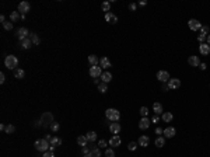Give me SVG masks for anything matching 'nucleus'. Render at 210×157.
<instances>
[{
	"mask_svg": "<svg viewBox=\"0 0 210 157\" xmlns=\"http://www.w3.org/2000/svg\"><path fill=\"white\" fill-rule=\"evenodd\" d=\"M129 10L130 11H134V10H136V4H134V3H130L129 4Z\"/></svg>",
	"mask_w": 210,
	"mask_h": 157,
	"instance_id": "nucleus-49",
	"label": "nucleus"
},
{
	"mask_svg": "<svg viewBox=\"0 0 210 157\" xmlns=\"http://www.w3.org/2000/svg\"><path fill=\"white\" fill-rule=\"evenodd\" d=\"M209 88H210V86H209Z\"/></svg>",
	"mask_w": 210,
	"mask_h": 157,
	"instance_id": "nucleus-57",
	"label": "nucleus"
},
{
	"mask_svg": "<svg viewBox=\"0 0 210 157\" xmlns=\"http://www.w3.org/2000/svg\"><path fill=\"white\" fill-rule=\"evenodd\" d=\"M200 32L205 35H209L210 34V28L207 27V25H202V28H200Z\"/></svg>",
	"mask_w": 210,
	"mask_h": 157,
	"instance_id": "nucleus-40",
	"label": "nucleus"
},
{
	"mask_svg": "<svg viewBox=\"0 0 210 157\" xmlns=\"http://www.w3.org/2000/svg\"><path fill=\"white\" fill-rule=\"evenodd\" d=\"M3 27H4L6 31H11L13 30V23L11 21H6V23H3Z\"/></svg>",
	"mask_w": 210,
	"mask_h": 157,
	"instance_id": "nucleus-36",
	"label": "nucleus"
},
{
	"mask_svg": "<svg viewBox=\"0 0 210 157\" xmlns=\"http://www.w3.org/2000/svg\"><path fill=\"white\" fill-rule=\"evenodd\" d=\"M137 146H139V143H136V142H130L129 144H128V149H129L130 152H133V150L137 149Z\"/></svg>",
	"mask_w": 210,
	"mask_h": 157,
	"instance_id": "nucleus-37",
	"label": "nucleus"
},
{
	"mask_svg": "<svg viewBox=\"0 0 210 157\" xmlns=\"http://www.w3.org/2000/svg\"><path fill=\"white\" fill-rule=\"evenodd\" d=\"M18 18H20V13H18V11H13V13L10 14V21H11V23H16Z\"/></svg>",
	"mask_w": 210,
	"mask_h": 157,
	"instance_id": "nucleus-34",
	"label": "nucleus"
},
{
	"mask_svg": "<svg viewBox=\"0 0 210 157\" xmlns=\"http://www.w3.org/2000/svg\"><path fill=\"white\" fill-rule=\"evenodd\" d=\"M90 152H91V150H90L87 146H85V147H81V153H83V154H90Z\"/></svg>",
	"mask_w": 210,
	"mask_h": 157,
	"instance_id": "nucleus-46",
	"label": "nucleus"
},
{
	"mask_svg": "<svg viewBox=\"0 0 210 157\" xmlns=\"http://www.w3.org/2000/svg\"><path fill=\"white\" fill-rule=\"evenodd\" d=\"M164 138L165 139H172L175 135H177V131H175V128H172V126H168V128H165L164 129Z\"/></svg>",
	"mask_w": 210,
	"mask_h": 157,
	"instance_id": "nucleus-10",
	"label": "nucleus"
},
{
	"mask_svg": "<svg viewBox=\"0 0 210 157\" xmlns=\"http://www.w3.org/2000/svg\"><path fill=\"white\" fill-rule=\"evenodd\" d=\"M91 157H101V152L98 147H91V152H90Z\"/></svg>",
	"mask_w": 210,
	"mask_h": 157,
	"instance_id": "nucleus-32",
	"label": "nucleus"
},
{
	"mask_svg": "<svg viewBox=\"0 0 210 157\" xmlns=\"http://www.w3.org/2000/svg\"><path fill=\"white\" fill-rule=\"evenodd\" d=\"M4 131H6V133H14V132H16V126H14V125H11V123H9V125L6 126V129H4Z\"/></svg>",
	"mask_w": 210,
	"mask_h": 157,
	"instance_id": "nucleus-35",
	"label": "nucleus"
},
{
	"mask_svg": "<svg viewBox=\"0 0 210 157\" xmlns=\"http://www.w3.org/2000/svg\"><path fill=\"white\" fill-rule=\"evenodd\" d=\"M30 31L25 28V27H21V28H18L17 30V36H18V39H20V42L21 41H24V39H27L28 36H30Z\"/></svg>",
	"mask_w": 210,
	"mask_h": 157,
	"instance_id": "nucleus-8",
	"label": "nucleus"
},
{
	"mask_svg": "<svg viewBox=\"0 0 210 157\" xmlns=\"http://www.w3.org/2000/svg\"><path fill=\"white\" fill-rule=\"evenodd\" d=\"M45 139H46V140H50V139H52V136H50V135H46V136H45Z\"/></svg>",
	"mask_w": 210,
	"mask_h": 157,
	"instance_id": "nucleus-54",
	"label": "nucleus"
},
{
	"mask_svg": "<svg viewBox=\"0 0 210 157\" xmlns=\"http://www.w3.org/2000/svg\"><path fill=\"white\" fill-rule=\"evenodd\" d=\"M4 81H6V74L4 73H0V83L3 84Z\"/></svg>",
	"mask_w": 210,
	"mask_h": 157,
	"instance_id": "nucleus-48",
	"label": "nucleus"
},
{
	"mask_svg": "<svg viewBox=\"0 0 210 157\" xmlns=\"http://www.w3.org/2000/svg\"><path fill=\"white\" fill-rule=\"evenodd\" d=\"M88 62H90L91 66H97L98 63H99V59H98L97 55H90L88 56Z\"/></svg>",
	"mask_w": 210,
	"mask_h": 157,
	"instance_id": "nucleus-25",
	"label": "nucleus"
},
{
	"mask_svg": "<svg viewBox=\"0 0 210 157\" xmlns=\"http://www.w3.org/2000/svg\"><path fill=\"white\" fill-rule=\"evenodd\" d=\"M30 10H31V4H30L28 1H21V3L18 4V13H20L21 16H25Z\"/></svg>",
	"mask_w": 210,
	"mask_h": 157,
	"instance_id": "nucleus-6",
	"label": "nucleus"
},
{
	"mask_svg": "<svg viewBox=\"0 0 210 157\" xmlns=\"http://www.w3.org/2000/svg\"><path fill=\"white\" fill-rule=\"evenodd\" d=\"M199 68H200V70H206L207 69V65H206V63H200Z\"/></svg>",
	"mask_w": 210,
	"mask_h": 157,
	"instance_id": "nucleus-50",
	"label": "nucleus"
},
{
	"mask_svg": "<svg viewBox=\"0 0 210 157\" xmlns=\"http://www.w3.org/2000/svg\"><path fill=\"white\" fill-rule=\"evenodd\" d=\"M84 157H91V154H84Z\"/></svg>",
	"mask_w": 210,
	"mask_h": 157,
	"instance_id": "nucleus-56",
	"label": "nucleus"
},
{
	"mask_svg": "<svg viewBox=\"0 0 210 157\" xmlns=\"http://www.w3.org/2000/svg\"><path fill=\"white\" fill-rule=\"evenodd\" d=\"M4 66L7 68V69H17V66H18V59H17V56L14 55H9V56H6V59H4Z\"/></svg>",
	"mask_w": 210,
	"mask_h": 157,
	"instance_id": "nucleus-4",
	"label": "nucleus"
},
{
	"mask_svg": "<svg viewBox=\"0 0 210 157\" xmlns=\"http://www.w3.org/2000/svg\"><path fill=\"white\" fill-rule=\"evenodd\" d=\"M146 4H147V1H146V0H142V1H139V6H142V7H143V6H146Z\"/></svg>",
	"mask_w": 210,
	"mask_h": 157,
	"instance_id": "nucleus-52",
	"label": "nucleus"
},
{
	"mask_svg": "<svg viewBox=\"0 0 210 157\" xmlns=\"http://www.w3.org/2000/svg\"><path fill=\"white\" fill-rule=\"evenodd\" d=\"M88 73H90V76L91 77H94V79H98V77H101V74H102V68L101 66H91L90 70H88Z\"/></svg>",
	"mask_w": 210,
	"mask_h": 157,
	"instance_id": "nucleus-7",
	"label": "nucleus"
},
{
	"mask_svg": "<svg viewBox=\"0 0 210 157\" xmlns=\"http://www.w3.org/2000/svg\"><path fill=\"white\" fill-rule=\"evenodd\" d=\"M188 27H189V30H192V31H200L202 23H200L199 20H196V18H191V20L188 21Z\"/></svg>",
	"mask_w": 210,
	"mask_h": 157,
	"instance_id": "nucleus-5",
	"label": "nucleus"
},
{
	"mask_svg": "<svg viewBox=\"0 0 210 157\" xmlns=\"http://www.w3.org/2000/svg\"><path fill=\"white\" fill-rule=\"evenodd\" d=\"M121 123L119 122H112L109 123V131H111V133L112 135H118V133H121Z\"/></svg>",
	"mask_w": 210,
	"mask_h": 157,
	"instance_id": "nucleus-13",
	"label": "nucleus"
},
{
	"mask_svg": "<svg viewBox=\"0 0 210 157\" xmlns=\"http://www.w3.org/2000/svg\"><path fill=\"white\" fill-rule=\"evenodd\" d=\"M199 52L202 53L203 56H207L210 53V45L207 42H203V44H200L199 45Z\"/></svg>",
	"mask_w": 210,
	"mask_h": 157,
	"instance_id": "nucleus-11",
	"label": "nucleus"
},
{
	"mask_svg": "<svg viewBox=\"0 0 210 157\" xmlns=\"http://www.w3.org/2000/svg\"><path fill=\"white\" fill-rule=\"evenodd\" d=\"M137 143H139V146H142V147H147L148 144H150V138L147 136V135H142L139 140H137Z\"/></svg>",
	"mask_w": 210,
	"mask_h": 157,
	"instance_id": "nucleus-18",
	"label": "nucleus"
},
{
	"mask_svg": "<svg viewBox=\"0 0 210 157\" xmlns=\"http://www.w3.org/2000/svg\"><path fill=\"white\" fill-rule=\"evenodd\" d=\"M99 66H101L102 69H108V68H111V62H109V59H108V58H101V59H99Z\"/></svg>",
	"mask_w": 210,
	"mask_h": 157,
	"instance_id": "nucleus-22",
	"label": "nucleus"
},
{
	"mask_svg": "<svg viewBox=\"0 0 210 157\" xmlns=\"http://www.w3.org/2000/svg\"><path fill=\"white\" fill-rule=\"evenodd\" d=\"M139 112H140L142 118H143V117H147V115H148V108H147V107H142Z\"/></svg>",
	"mask_w": 210,
	"mask_h": 157,
	"instance_id": "nucleus-38",
	"label": "nucleus"
},
{
	"mask_svg": "<svg viewBox=\"0 0 210 157\" xmlns=\"http://www.w3.org/2000/svg\"><path fill=\"white\" fill-rule=\"evenodd\" d=\"M101 7H102V10H104L105 13H109V11H111V3H109V1H104V3L101 4Z\"/></svg>",
	"mask_w": 210,
	"mask_h": 157,
	"instance_id": "nucleus-33",
	"label": "nucleus"
},
{
	"mask_svg": "<svg viewBox=\"0 0 210 157\" xmlns=\"http://www.w3.org/2000/svg\"><path fill=\"white\" fill-rule=\"evenodd\" d=\"M49 143H50V149H49V150H55L56 146H60V144H62V139L58 138V136H53L52 139L49 140Z\"/></svg>",
	"mask_w": 210,
	"mask_h": 157,
	"instance_id": "nucleus-19",
	"label": "nucleus"
},
{
	"mask_svg": "<svg viewBox=\"0 0 210 157\" xmlns=\"http://www.w3.org/2000/svg\"><path fill=\"white\" fill-rule=\"evenodd\" d=\"M121 143H122V139H121V136H118V135H113L112 138L109 139V146H112V147L121 146Z\"/></svg>",
	"mask_w": 210,
	"mask_h": 157,
	"instance_id": "nucleus-17",
	"label": "nucleus"
},
{
	"mask_svg": "<svg viewBox=\"0 0 210 157\" xmlns=\"http://www.w3.org/2000/svg\"><path fill=\"white\" fill-rule=\"evenodd\" d=\"M161 119L164 121V122H171L172 119H174V117H172V114L171 112H162V115H161Z\"/></svg>",
	"mask_w": 210,
	"mask_h": 157,
	"instance_id": "nucleus-24",
	"label": "nucleus"
},
{
	"mask_svg": "<svg viewBox=\"0 0 210 157\" xmlns=\"http://www.w3.org/2000/svg\"><path fill=\"white\" fill-rule=\"evenodd\" d=\"M32 45H34V44H32V41H31L30 38H27V39L21 41V44H20V46H21L23 49H30Z\"/></svg>",
	"mask_w": 210,
	"mask_h": 157,
	"instance_id": "nucleus-23",
	"label": "nucleus"
},
{
	"mask_svg": "<svg viewBox=\"0 0 210 157\" xmlns=\"http://www.w3.org/2000/svg\"><path fill=\"white\" fill-rule=\"evenodd\" d=\"M85 138L88 142H91V143H94L95 140H97V133L94 132V131H91V132H87V135H85Z\"/></svg>",
	"mask_w": 210,
	"mask_h": 157,
	"instance_id": "nucleus-27",
	"label": "nucleus"
},
{
	"mask_svg": "<svg viewBox=\"0 0 210 157\" xmlns=\"http://www.w3.org/2000/svg\"><path fill=\"white\" fill-rule=\"evenodd\" d=\"M39 121H41V123H42V126H44V128H50V125L55 122L53 114H52V112H44Z\"/></svg>",
	"mask_w": 210,
	"mask_h": 157,
	"instance_id": "nucleus-3",
	"label": "nucleus"
},
{
	"mask_svg": "<svg viewBox=\"0 0 210 157\" xmlns=\"http://www.w3.org/2000/svg\"><path fill=\"white\" fill-rule=\"evenodd\" d=\"M156 133H157V135H161V133H164V129H161V128H157V129H156Z\"/></svg>",
	"mask_w": 210,
	"mask_h": 157,
	"instance_id": "nucleus-51",
	"label": "nucleus"
},
{
	"mask_svg": "<svg viewBox=\"0 0 210 157\" xmlns=\"http://www.w3.org/2000/svg\"><path fill=\"white\" fill-rule=\"evenodd\" d=\"M42 157H55V154H53V150H48V152H45V153L42 154Z\"/></svg>",
	"mask_w": 210,
	"mask_h": 157,
	"instance_id": "nucleus-44",
	"label": "nucleus"
},
{
	"mask_svg": "<svg viewBox=\"0 0 210 157\" xmlns=\"http://www.w3.org/2000/svg\"><path fill=\"white\" fill-rule=\"evenodd\" d=\"M150 119L147 118V117H143L140 121H139V128L142 129V131H146V129H148V126H150Z\"/></svg>",
	"mask_w": 210,
	"mask_h": 157,
	"instance_id": "nucleus-15",
	"label": "nucleus"
},
{
	"mask_svg": "<svg viewBox=\"0 0 210 157\" xmlns=\"http://www.w3.org/2000/svg\"><path fill=\"white\" fill-rule=\"evenodd\" d=\"M150 121H151L153 123H157L158 121H160V115H156V114H154V115H153V118H151Z\"/></svg>",
	"mask_w": 210,
	"mask_h": 157,
	"instance_id": "nucleus-45",
	"label": "nucleus"
},
{
	"mask_svg": "<svg viewBox=\"0 0 210 157\" xmlns=\"http://www.w3.org/2000/svg\"><path fill=\"white\" fill-rule=\"evenodd\" d=\"M105 117L108 121H112V122H119L121 119V112L116 109V108H108L105 111Z\"/></svg>",
	"mask_w": 210,
	"mask_h": 157,
	"instance_id": "nucleus-1",
	"label": "nucleus"
},
{
	"mask_svg": "<svg viewBox=\"0 0 210 157\" xmlns=\"http://www.w3.org/2000/svg\"><path fill=\"white\" fill-rule=\"evenodd\" d=\"M168 86H170V90H177V88L181 87V80L179 79H170L168 80Z\"/></svg>",
	"mask_w": 210,
	"mask_h": 157,
	"instance_id": "nucleus-12",
	"label": "nucleus"
},
{
	"mask_svg": "<svg viewBox=\"0 0 210 157\" xmlns=\"http://www.w3.org/2000/svg\"><path fill=\"white\" fill-rule=\"evenodd\" d=\"M50 129H52L53 132H58V131L60 129V125H59L58 122H53L52 125H50Z\"/></svg>",
	"mask_w": 210,
	"mask_h": 157,
	"instance_id": "nucleus-41",
	"label": "nucleus"
},
{
	"mask_svg": "<svg viewBox=\"0 0 210 157\" xmlns=\"http://www.w3.org/2000/svg\"><path fill=\"white\" fill-rule=\"evenodd\" d=\"M28 38H30V39L32 41V44H34V45H39V42H41V39H39V36H38V35H36V34H35V32H31Z\"/></svg>",
	"mask_w": 210,
	"mask_h": 157,
	"instance_id": "nucleus-28",
	"label": "nucleus"
},
{
	"mask_svg": "<svg viewBox=\"0 0 210 157\" xmlns=\"http://www.w3.org/2000/svg\"><path fill=\"white\" fill-rule=\"evenodd\" d=\"M154 144L157 146V147H162V146H165V138L164 136H158L156 142H154Z\"/></svg>",
	"mask_w": 210,
	"mask_h": 157,
	"instance_id": "nucleus-30",
	"label": "nucleus"
},
{
	"mask_svg": "<svg viewBox=\"0 0 210 157\" xmlns=\"http://www.w3.org/2000/svg\"><path fill=\"white\" fill-rule=\"evenodd\" d=\"M101 80H102V83H109L111 80H112V74L109 73V72H102V74H101V77H99Z\"/></svg>",
	"mask_w": 210,
	"mask_h": 157,
	"instance_id": "nucleus-20",
	"label": "nucleus"
},
{
	"mask_svg": "<svg viewBox=\"0 0 210 157\" xmlns=\"http://www.w3.org/2000/svg\"><path fill=\"white\" fill-rule=\"evenodd\" d=\"M157 79H158L161 83H168V80H170L171 77H170V73H168L167 70H160V72L157 73Z\"/></svg>",
	"mask_w": 210,
	"mask_h": 157,
	"instance_id": "nucleus-9",
	"label": "nucleus"
},
{
	"mask_svg": "<svg viewBox=\"0 0 210 157\" xmlns=\"http://www.w3.org/2000/svg\"><path fill=\"white\" fill-rule=\"evenodd\" d=\"M107 90H108V84H107V83H99V84H98V91H99L101 94H105Z\"/></svg>",
	"mask_w": 210,
	"mask_h": 157,
	"instance_id": "nucleus-31",
	"label": "nucleus"
},
{
	"mask_svg": "<svg viewBox=\"0 0 210 157\" xmlns=\"http://www.w3.org/2000/svg\"><path fill=\"white\" fill-rule=\"evenodd\" d=\"M105 156H107V157H115V152H113V149H107V150H105Z\"/></svg>",
	"mask_w": 210,
	"mask_h": 157,
	"instance_id": "nucleus-42",
	"label": "nucleus"
},
{
	"mask_svg": "<svg viewBox=\"0 0 210 157\" xmlns=\"http://www.w3.org/2000/svg\"><path fill=\"white\" fill-rule=\"evenodd\" d=\"M87 142H88V140H87V138H85V135L77 138V144L81 146V147H85V146H87Z\"/></svg>",
	"mask_w": 210,
	"mask_h": 157,
	"instance_id": "nucleus-29",
	"label": "nucleus"
},
{
	"mask_svg": "<svg viewBox=\"0 0 210 157\" xmlns=\"http://www.w3.org/2000/svg\"><path fill=\"white\" fill-rule=\"evenodd\" d=\"M188 65H191L192 68H197V66L200 65L199 56H196V55H192V56H189V58H188Z\"/></svg>",
	"mask_w": 210,
	"mask_h": 157,
	"instance_id": "nucleus-14",
	"label": "nucleus"
},
{
	"mask_svg": "<svg viewBox=\"0 0 210 157\" xmlns=\"http://www.w3.org/2000/svg\"><path fill=\"white\" fill-rule=\"evenodd\" d=\"M207 39V35H205V34H202V32H199V35H197V41L200 42V44H203L205 41Z\"/></svg>",
	"mask_w": 210,
	"mask_h": 157,
	"instance_id": "nucleus-39",
	"label": "nucleus"
},
{
	"mask_svg": "<svg viewBox=\"0 0 210 157\" xmlns=\"http://www.w3.org/2000/svg\"><path fill=\"white\" fill-rule=\"evenodd\" d=\"M107 146H108V143H107V140H99L98 142V147H104V149H107Z\"/></svg>",
	"mask_w": 210,
	"mask_h": 157,
	"instance_id": "nucleus-43",
	"label": "nucleus"
},
{
	"mask_svg": "<svg viewBox=\"0 0 210 157\" xmlns=\"http://www.w3.org/2000/svg\"><path fill=\"white\" fill-rule=\"evenodd\" d=\"M153 111H154L156 115H162L164 109H162L161 103H154V104H153Z\"/></svg>",
	"mask_w": 210,
	"mask_h": 157,
	"instance_id": "nucleus-21",
	"label": "nucleus"
},
{
	"mask_svg": "<svg viewBox=\"0 0 210 157\" xmlns=\"http://www.w3.org/2000/svg\"><path fill=\"white\" fill-rule=\"evenodd\" d=\"M161 90H162V91H168V90H170V86H168V83H162Z\"/></svg>",
	"mask_w": 210,
	"mask_h": 157,
	"instance_id": "nucleus-47",
	"label": "nucleus"
},
{
	"mask_svg": "<svg viewBox=\"0 0 210 157\" xmlns=\"http://www.w3.org/2000/svg\"><path fill=\"white\" fill-rule=\"evenodd\" d=\"M0 21H1V23H6V17H4V16H3V14H1V16H0Z\"/></svg>",
	"mask_w": 210,
	"mask_h": 157,
	"instance_id": "nucleus-53",
	"label": "nucleus"
},
{
	"mask_svg": "<svg viewBox=\"0 0 210 157\" xmlns=\"http://www.w3.org/2000/svg\"><path fill=\"white\" fill-rule=\"evenodd\" d=\"M105 21L109 23V24H116L118 23V17L113 14L112 11H109V13H105Z\"/></svg>",
	"mask_w": 210,
	"mask_h": 157,
	"instance_id": "nucleus-16",
	"label": "nucleus"
},
{
	"mask_svg": "<svg viewBox=\"0 0 210 157\" xmlns=\"http://www.w3.org/2000/svg\"><path fill=\"white\" fill-rule=\"evenodd\" d=\"M14 77H16V79H20V80L24 79V77H25V72L23 69H20V68H17V69L14 70Z\"/></svg>",
	"mask_w": 210,
	"mask_h": 157,
	"instance_id": "nucleus-26",
	"label": "nucleus"
},
{
	"mask_svg": "<svg viewBox=\"0 0 210 157\" xmlns=\"http://www.w3.org/2000/svg\"><path fill=\"white\" fill-rule=\"evenodd\" d=\"M34 146H35V149H36L38 152H42V153L48 152L49 149H50V143H49V140H46L45 138H44V139H38L34 143Z\"/></svg>",
	"mask_w": 210,
	"mask_h": 157,
	"instance_id": "nucleus-2",
	"label": "nucleus"
},
{
	"mask_svg": "<svg viewBox=\"0 0 210 157\" xmlns=\"http://www.w3.org/2000/svg\"><path fill=\"white\" fill-rule=\"evenodd\" d=\"M207 44H209V45H210V34L207 35Z\"/></svg>",
	"mask_w": 210,
	"mask_h": 157,
	"instance_id": "nucleus-55",
	"label": "nucleus"
}]
</instances>
